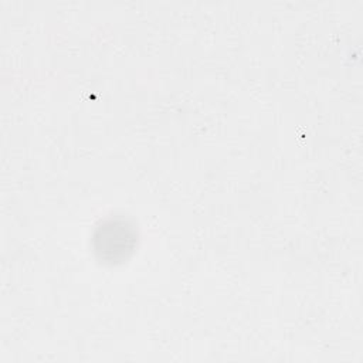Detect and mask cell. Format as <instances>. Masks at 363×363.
I'll return each mask as SVG.
<instances>
[{
  "label": "cell",
  "mask_w": 363,
  "mask_h": 363,
  "mask_svg": "<svg viewBox=\"0 0 363 363\" xmlns=\"http://www.w3.org/2000/svg\"><path fill=\"white\" fill-rule=\"evenodd\" d=\"M136 244V230L123 218L104 221L94 234V248L101 259L119 261Z\"/></svg>",
  "instance_id": "6da1fadb"
}]
</instances>
